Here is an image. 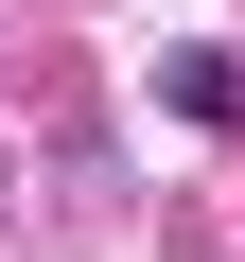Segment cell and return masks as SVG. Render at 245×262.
Segmentation results:
<instances>
[{"instance_id":"1","label":"cell","mask_w":245,"mask_h":262,"mask_svg":"<svg viewBox=\"0 0 245 262\" xmlns=\"http://www.w3.org/2000/svg\"><path fill=\"white\" fill-rule=\"evenodd\" d=\"M158 88H175V122H245V70L228 53H158Z\"/></svg>"}]
</instances>
